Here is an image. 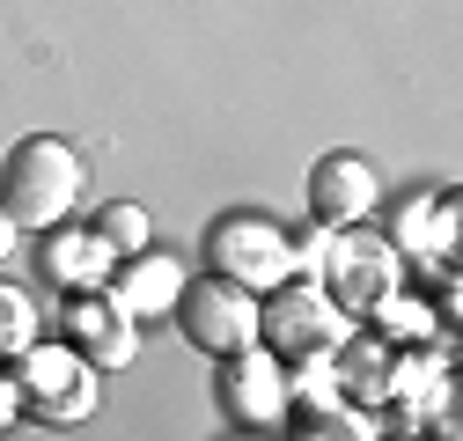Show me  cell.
Returning <instances> with one entry per match:
<instances>
[{"instance_id":"obj_11","label":"cell","mask_w":463,"mask_h":441,"mask_svg":"<svg viewBox=\"0 0 463 441\" xmlns=\"http://www.w3.org/2000/svg\"><path fill=\"white\" fill-rule=\"evenodd\" d=\"M177 287H184V265L169 258V250H133V258L110 265V280H103V295L118 302V309H133L140 324L177 309Z\"/></svg>"},{"instance_id":"obj_2","label":"cell","mask_w":463,"mask_h":441,"mask_svg":"<svg viewBox=\"0 0 463 441\" xmlns=\"http://www.w3.org/2000/svg\"><path fill=\"white\" fill-rule=\"evenodd\" d=\"M345 331H354V316L324 295V280H302V272H295V280H279L272 302H258V346H272L287 368L331 361Z\"/></svg>"},{"instance_id":"obj_1","label":"cell","mask_w":463,"mask_h":441,"mask_svg":"<svg viewBox=\"0 0 463 441\" xmlns=\"http://www.w3.org/2000/svg\"><path fill=\"white\" fill-rule=\"evenodd\" d=\"M89 192V170H81V155L67 140H52V133H23L8 155H0V206L15 213V229H60V220L81 206Z\"/></svg>"},{"instance_id":"obj_17","label":"cell","mask_w":463,"mask_h":441,"mask_svg":"<svg viewBox=\"0 0 463 441\" xmlns=\"http://www.w3.org/2000/svg\"><path fill=\"white\" fill-rule=\"evenodd\" d=\"M15 243H23V229H15V213H8V206H0V265H8V258H15Z\"/></svg>"},{"instance_id":"obj_16","label":"cell","mask_w":463,"mask_h":441,"mask_svg":"<svg viewBox=\"0 0 463 441\" xmlns=\"http://www.w3.org/2000/svg\"><path fill=\"white\" fill-rule=\"evenodd\" d=\"M15 419H23V390H15V375L0 368V434H8Z\"/></svg>"},{"instance_id":"obj_3","label":"cell","mask_w":463,"mask_h":441,"mask_svg":"<svg viewBox=\"0 0 463 441\" xmlns=\"http://www.w3.org/2000/svg\"><path fill=\"white\" fill-rule=\"evenodd\" d=\"M8 375H15V390H23V412H37L44 427H81L89 412H96V390H103V375L60 339V346H23L15 361H8Z\"/></svg>"},{"instance_id":"obj_8","label":"cell","mask_w":463,"mask_h":441,"mask_svg":"<svg viewBox=\"0 0 463 441\" xmlns=\"http://www.w3.org/2000/svg\"><path fill=\"white\" fill-rule=\"evenodd\" d=\"M60 339H67L96 375H110V368H133V353H140V316L118 309L103 287H81V295H67V309H60Z\"/></svg>"},{"instance_id":"obj_4","label":"cell","mask_w":463,"mask_h":441,"mask_svg":"<svg viewBox=\"0 0 463 441\" xmlns=\"http://www.w3.org/2000/svg\"><path fill=\"white\" fill-rule=\"evenodd\" d=\"M397 243L390 236H368V220H354V229H331V243H324V265H317V280H324V295L345 309V316H368L390 287H397Z\"/></svg>"},{"instance_id":"obj_9","label":"cell","mask_w":463,"mask_h":441,"mask_svg":"<svg viewBox=\"0 0 463 441\" xmlns=\"http://www.w3.org/2000/svg\"><path fill=\"white\" fill-rule=\"evenodd\" d=\"M383 206V177L375 162L361 155H317L309 162V220H324V229H354V220H368Z\"/></svg>"},{"instance_id":"obj_12","label":"cell","mask_w":463,"mask_h":441,"mask_svg":"<svg viewBox=\"0 0 463 441\" xmlns=\"http://www.w3.org/2000/svg\"><path fill=\"white\" fill-rule=\"evenodd\" d=\"M456 192H420V199H404L397 206V229H390V243H397V258H412V265H449V250H456Z\"/></svg>"},{"instance_id":"obj_14","label":"cell","mask_w":463,"mask_h":441,"mask_svg":"<svg viewBox=\"0 0 463 441\" xmlns=\"http://www.w3.org/2000/svg\"><path fill=\"white\" fill-rule=\"evenodd\" d=\"M89 229H96L110 250H118V258H133V250L155 243V220H147V206H133V199H110V206L89 220Z\"/></svg>"},{"instance_id":"obj_10","label":"cell","mask_w":463,"mask_h":441,"mask_svg":"<svg viewBox=\"0 0 463 441\" xmlns=\"http://www.w3.org/2000/svg\"><path fill=\"white\" fill-rule=\"evenodd\" d=\"M110 265H118V250H110L96 229H81V220L67 213L60 229H44V243H37V272L60 295H81V287H103L110 280Z\"/></svg>"},{"instance_id":"obj_5","label":"cell","mask_w":463,"mask_h":441,"mask_svg":"<svg viewBox=\"0 0 463 441\" xmlns=\"http://www.w3.org/2000/svg\"><path fill=\"white\" fill-rule=\"evenodd\" d=\"M206 258H213V272L243 280L250 295H272L279 280H295V243L265 213H221L206 229Z\"/></svg>"},{"instance_id":"obj_15","label":"cell","mask_w":463,"mask_h":441,"mask_svg":"<svg viewBox=\"0 0 463 441\" xmlns=\"http://www.w3.org/2000/svg\"><path fill=\"white\" fill-rule=\"evenodd\" d=\"M23 346H37V302L15 280H0V368H8Z\"/></svg>"},{"instance_id":"obj_7","label":"cell","mask_w":463,"mask_h":441,"mask_svg":"<svg viewBox=\"0 0 463 441\" xmlns=\"http://www.w3.org/2000/svg\"><path fill=\"white\" fill-rule=\"evenodd\" d=\"M221 412H228V427H243V434L287 427V361L272 346L221 353Z\"/></svg>"},{"instance_id":"obj_13","label":"cell","mask_w":463,"mask_h":441,"mask_svg":"<svg viewBox=\"0 0 463 441\" xmlns=\"http://www.w3.org/2000/svg\"><path fill=\"white\" fill-rule=\"evenodd\" d=\"M375 339H390V346H427L434 339V302L427 295H404V287H390L368 316H361Z\"/></svg>"},{"instance_id":"obj_6","label":"cell","mask_w":463,"mask_h":441,"mask_svg":"<svg viewBox=\"0 0 463 441\" xmlns=\"http://www.w3.org/2000/svg\"><path fill=\"white\" fill-rule=\"evenodd\" d=\"M184 324V339L199 353H236V346H258V295L243 280H228V272H206V280H184L177 287V309H169Z\"/></svg>"}]
</instances>
